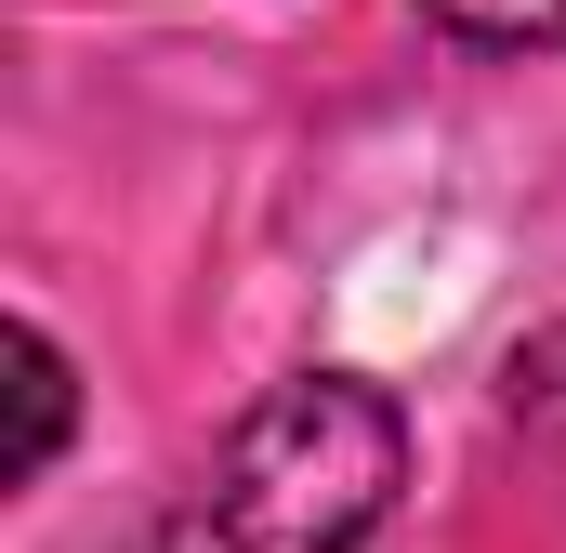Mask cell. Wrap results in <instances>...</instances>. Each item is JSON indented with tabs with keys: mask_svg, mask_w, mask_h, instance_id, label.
<instances>
[{
	"mask_svg": "<svg viewBox=\"0 0 566 553\" xmlns=\"http://www.w3.org/2000/svg\"><path fill=\"white\" fill-rule=\"evenodd\" d=\"M409 488V421L356 369H290L171 488L158 553H369Z\"/></svg>",
	"mask_w": 566,
	"mask_h": 553,
	"instance_id": "cell-1",
	"label": "cell"
},
{
	"mask_svg": "<svg viewBox=\"0 0 566 553\" xmlns=\"http://www.w3.org/2000/svg\"><path fill=\"white\" fill-rule=\"evenodd\" d=\"M66 448V356L40 316H13V448H0V488H40Z\"/></svg>",
	"mask_w": 566,
	"mask_h": 553,
	"instance_id": "cell-2",
	"label": "cell"
},
{
	"mask_svg": "<svg viewBox=\"0 0 566 553\" xmlns=\"http://www.w3.org/2000/svg\"><path fill=\"white\" fill-rule=\"evenodd\" d=\"M501 421L566 474V330H527V343L501 356Z\"/></svg>",
	"mask_w": 566,
	"mask_h": 553,
	"instance_id": "cell-3",
	"label": "cell"
},
{
	"mask_svg": "<svg viewBox=\"0 0 566 553\" xmlns=\"http://www.w3.org/2000/svg\"><path fill=\"white\" fill-rule=\"evenodd\" d=\"M422 13L474 53H566V0H422Z\"/></svg>",
	"mask_w": 566,
	"mask_h": 553,
	"instance_id": "cell-4",
	"label": "cell"
}]
</instances>
